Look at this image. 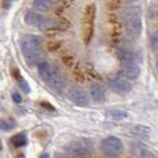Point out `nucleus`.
<instances>
[{
  "mask_svg": "<svg viewBox=\"0 0 158 158\" xmlns=\"http://www.w3.org/2000/svg\"><path fill=\"white\" fill-rule=\"evenodd\" d=\"M107 114L113 119H124L128 115L127 112L121 111V110H112V111L107 112Z\"/></svg>",
  "mask_w": 158,
  "mask_h": 158,
  "instance_id": "nucleus-20",
  "label": "nucleus"
},
{
  "mask_svg": "<svg viewBox=\"0 0 158 158\" xmlns=\"http://www.w3.org/2000/svg\"><path fill=\"white\" fill-rule=\"evenodd\" d=\"M12 99H13V101L16 103H20L22 100H23V99H22V95L18 94V93H13V94H12Z\"/></svg>",
  "mask_w": 158,
  "mask_h": 158,
  "instance_id": "nucleus-24",
  "label": "nucleus"
},
{
  "mask_svg": "<svg viewBox=\"0 0 158 158\" xmlns=\"http://www.w3.org/2000/svg\"><path fill=\"white\" fill-rule=\"evenodd\" d=\"M40 44H42V40L38 36L26 35L20 40V49H22V52L24 55H26V54L31 52L36 49H40Z\"/></svg>",
  "mask_w": 158,
  "mask_h": 158,
  "instance_id": "nucleus-6",
  "label": "nucleus"
},
{
  "mask_svg": "<svg viewBox=\"0 0 158 158\" xmlns=\"http://www.w3.org/2000/svg\"><path fill=\"white\" fill-rule=\"evenodd\" d=\"M13 1H16V0H2V5H4V7L8 8Z\"/></svg>",
  "mask_w": 158,
  "mask_h": 158,
  "instance_id": "nucleus-25",
  "label": "nucleus"
},
{
  "mask_svg": "<svg viewBox=\"0 0 158 158\" xmlns=\"http://www.w3.org/2000/svg\"><path fill=\"white\" fill-rule=\"evenodd\" d=\"M140 74V68L139 65H137L135 63H128L126 64L125 67V75H126L128 79L131 80H135Z\"/></svg>",
  "mask_w": 158,
  "mask_h": 158,
  "instance_id": "nucleus-12",
  "label": "nucleus"
},
{
  "mask_svg": "<svg viewBox=\"0 0 158 158\" xmlns=\"http://www.w3.org/2000/svg\"><path fill=\"white\" fill-rule=\"evenodd\" d=\"M11 144L15 146V148H22V146H25L27 144V137L26 135L22 132V133H18V135H13L11 139H10Z\"/></svg>",
  "mask_w": 158,
  "mask_h": 158,
  "instance_id": "nucleus-15",
  "label": "nucleus"
},
{
  "mask_svg": "<svg viewBox=\"0 0 158 158\" xmlns=\"http://www.w3.org/2000/svg\"><path fill=\"white\" fill-rule=\"evenodd\" d=\"M92 151V142L89 139H80V140H74L67 146V152L70 156L75 157H82L87 156Z\"/></svg>",
  "mask_w": 158,
  "mask_h": 158,
  "instance_id": "nucleus-2",
  "label": "nucleus"
},
{
  "mask_svg": "<svg viewBox=\"0 0 158 158\" xmlns=\"http://www.w3.org/2000/svg\"><path fill=\"white\" fill-rule=\"evenodd\" d=\"M40 157H42V158H48V157H49V155H48V153H43V155H40Z\"/></svg>",
  "mask_w": 158,
  "mask_h": 158,
  "instance_id": "nucleus-27",
  "label": "nucleus"
},
{
  "mask_svg": "<svg viewBox=\"0 0 158 158\" xmlns=\"http://www.w3.org/2000/svg\"><path fill=\"white\" fill-rule=\"evenodd\" d=\"M48 85L52 88L57 93H63L64 89V80L62 77V74L58 68H56L54 75L51 76V79L48 81Z\"/></svg>",
  "mask_w": 158,
  "mask_h": 158,
  "instance_id": "nucleus-8",
  "label": "nucleus"
},
{
  "mask_svg": "<svg viewBox=\"0 0 158 158\" xmlns=\"http://www.w3.org/2000/svg\"><path fill=\"white\" fill-rule=\"evenodd\" d=\"M16 126V124L15 123H8L6 120H4V119H1V123H0V127H1V130L2 131H10V130H12V128H15Z\"/></svg>",
  "mask_w": 158,
  "mask_h": 158,
  "instance_id": "nucleus-22",
  "label": "nucleus"
},
{
  "mask_svg": "<svg viewBox=\"0 0 158 158\" xmlns=\"http://www.w3.org/2000/svg\"><path fill=\"white\" fill-rule=\"evenodd\" d=\"M108 85H110V88L114 93H117V94H126V93H128L131 90L130 82L127 80L120 79V77L110 80Z\"/></svg>",
  "mask_w": 158,
  "mask_h": 158,
  "instance_id": "nucleus-7",
  "label": "nucleus"
},
{
  "mask_svg": "<svg viewBox=\"0 0 158 158\" xmlns=\"http://www.w3.org/2000/svg\"><path fill=\"white\" fill-rule=\"evenodd\" d=\"M50 4L51 2H49L48 0H33L32 7L40 12H47V11H50V8H51Z\"/></svg>",
  "mask_w": 158,
  "mask_h": 158,
  "instance_id": "nucleus-17",
  "label": "nucleus"
},
{
  "mask_svg": "<svg viewBox=\"0 0 158 158\" xmlns=\"http://www.w3.org/2000/svg\"><path fill=\"white\" fill-rule=\"evenodd\" d=\"M156 65H157V68H158V55H157V57H156Z\"/></svg>",
  "mask_w": 158,
  "mask_h": 158,
  "instance_id": "nucleus-29",
  "label": "nucleus"
},
{
  "mask_svg": "<svg viewBox=\"0 0 158 158\" xmlns=\"http://www.w3.org/2000/svg\"><path fill=\"white\" fill-rule=\"evenodd\" d=\"M135 133H139V135H149L151 132V130L146 126H140V125H138V126L135 127Z\"/></svg>",
  "mask_w": 158,
  "mask_h": 158,
  "instance_id": "nucleus-23",
  "label": "nucleus"
},
{
  "mask_svg": "<svg viewBox=\"0 0 158 158\" xmlns=\"http://www.w3.org/2000/svg\"><path fill=\"white\" fill-rule=\"evenodd\" d=\"M117 55H118L119 60L125 64L132 63V62H133V60H135L133 54H132L130 50L124 49V48H120V49H119L118 51H117Z\"/></svg>",
  "mask_w": 158,
  "mask_h": 158,
  "instance_id": "nucleus-13",
  "label": "nucleus"
},
{
  "mask_svg": "<svg viewBox=\"0 0 158 158\" xmlns=\"http://www.w3.org/2000/svg\"><path fill=\"white\" fill-rule=\"evenodd\" d=\"M89 94L95 102H102L105 100V96H106L105 89L100 83H92L89 87Z\"/></svg>",
  "mask_w": 158,
  "mask_h": 158,
  "instance_id": "nucleus-11",
  "label": "nucleus"
},
{
  "mask_svg": "<svg viewBox=\"0 0 158 158\" xmlns=\"http://www.w3.org/2000/svg\"><path fill=\"white\" fill-rule=\"evenodd\" d=\"M15 77L18 80V85H19V87L23 89V92L25 93H30V86H29V83H27V81L26 80H24L22 76H20V74H19V71L17 73V75H15Z\"/></svg>",
  "mask_w": 158,
  "mask_h": 158,
  "instance_id": "nucleus-19",
  "label": "nucleus"
},
{
  "mask_svg": "<svg viewBox=\"0 0 158 158\" xmlns=\"http://www.w3.org/2000/svg\"><path fill=\"white\" fill-rule=\"evenodd\" d=\"M95 5H88L85 12V22H83V40L86 43L90 42L93 36V27H94V18H95Z\"/></svg>",
  "mask_w": 158,
  "mask_h": 158,
  "instance_id": "nucleus-4",
  "label": "nucleus"
},
{
  "mask_svg": "<svg viewBox=\"0 0 158 158\" xmlns=\"http://www.w3.org/2000/svg\"><path fill=\"white\" fill-rule=\"evenodd\" d=\"M69 98L73 102L76 106L80 107H85L89 103V95L87 94V92L80 86H71L69 88Z\"/></svg>",
  "mask_w": 158,
  "mask_h": 158,
  "instance_id": "nucleus-5",
  "label": "nucleus"
},
{
  "mask_svg": "<svg viewBox=\"0 0 158 158\" xmlns=\"http://www.w3.org/2000/svg\"><path fill=\"white\" fill-rule=\"evenodd\" d=\"M150 47L153 51L158 50V31H155L150 37Z\"/></svg>",
  "mask_w": 158,
  "mask_h": 158,
  "instance_id": "nucleus-21",
  "label": "nucleus"
},
{
  "mask_svg": "<svg viewBox=\"0 0 158 158\" xmlns=\"http://www.w3.org/2000/svg\"><path fill=\"white\" fill-rule=\"evenodd\" d=\"M49 2H51V4H56V2H60L61 0H48Z\"/></svg>",
  "mask_w": 158,
  "mask_h": 158,
  "instance_id": "nucleus-26",
  "label": "nucleus"
},
{
  "mask_svg": "<svg viewBox=\"0 0 158 158\" xmlns=\"http://www.w3.org/2000/svg\"><path fill=\"white\" fill-rule=\"evenodd\" d=\"M38 29L42 30V31H47V30H50V29H55L58 26V23L56 22L55 19H51V18H44L40 22V24L37 25Z\"/></svg>",
  "mask_w": 158,
  "mask_h": 158,
  "instance_id": "nucleus-14",
  "label": "nucleus"
},
{
  "mask_svg": "<svg viewBox=\"0 0 158 158\" xmlns=\"http://www.w3.org/2000/svg\"><path fill=\"white\" fill-rule=\"evenodd\" d=\"M124 20L126 24V27L131 35H133L135 38H138L143 30V20H142V8L139 6H132L127 8Z\"/></svg>",
  "mask_w": 158,
  "mask_h": 158,
  "instance_id": "nucleus-1",
  "label": "nucleus"
},
{
  "mask_svg": "<svg viewBox=\"0 0 158 158\" xmlns=\"http://www.w3.org/2000/svg\"><path fill=\"white\" fill-rule=\"evenodd\" d=\"M102 152L106 156H119L124 151V145L123 142L119 139L118 137H108L106 138L101 144Z\"/></svg>",
  "mask_w": 158,
  "mask_h": 158,
  "instance_id": "nucleus-3",
  "label": "nucleus"
},
{
  "mask_svg": "<svg viewBox=\"0 0 158 158\" xmlns=\"http://www.w3.org/2000/svg\"><path fill=\"white\" fill-rule=\"evenodd\" d=\"M44 55H45L44 51L40 48V49H36L31 52L24 55V57H25V62L29 67H35V65H38L42 62Z\"/></svg>",
  "mask_w": 158,
  "mask_h": 158,
  "instance_id": "nucleus-10",
  "label": "nucleus"
},
{
  "mask_svg": "<svg viewBox=\"0 0 158 158\" xmlns=\"http://www.w3.org/2000/svg\"><path fill=\"white\" fill-rule=\"evenodd\" d=\"M128 4H132V2H135V1H138V0H126Z\"/></svg>",
  "mask_w": 158,
  "mask_h": 158,
  "instance_id": "nucleus-28",
  "label": "nucleus"
},
{
  "mask_svg": "<svg viewBox=\"0 0 158 158\" xmlns=\"http://www.w3.org/2000/svg\"><path fill=\"white\" fill-rule=\"evenodd\" d=\"M133 153L138 157H155V155L151 152L149 149L144 148V146H137L133 149Z\"/></svg>",
  "mask_w": 158,
  "mask_h": 158,
  "instance_id": "nucleus-18",
  "label": "nucleus"
},
{
  "mask_svg": "<svg viewBox=\"0 0 158 158\" xmlns=\"http://www.w3.org/2000/svg\"><path fill=\"white\" fill-rule=\"evenodd\" d=\"M56 68L57 67L51 65V64H49L48 62H43V61L37 65V69H38V74H40V79L43 80L45 83H48V81L51 79V76L54 75Z\"/></svg>",
  "mask_w": 158,
  "mask_h": 158,
  "instance_id": "nucleus-9",
  "label": "nucleus"
},
{
  "mask_svg": "<svg viewBox=\"0 0 158 158\" xmlns=\"http://www.w3.org/2000/svg\"><path fill=\"white\" fill-rule=\"evenodd\" d=\"M42 19H43V17L36 12H26L25 17H24L25 23L29 25H38Z\"/></svg>",
  "mask_w": 158,
  "mask_h": 158,
  "instance_id": "nucleus-16",
  "label": "nucleus"
}]
</instances>
